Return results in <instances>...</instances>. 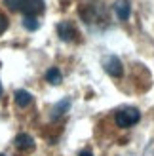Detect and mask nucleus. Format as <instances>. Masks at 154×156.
Here are the masks:
<instances>
[{"label": "nucleus", "mask_w": 154, "mask_h": 156, "mask_svg": "<svg viewBox=\"0 0 154 156\" xmlns=\"http://www.w3.org/2000/svg\"><path fill=\"white\" fill-rule=\"evenodd\" d=\"M4 4L13 12H21L23 17L25 15L36 17L44 12V0H4Z\"/></svg>", "instance_id": "nucleus-1"}, {"label": "nucleus", "mask_w": 154, "mask_h": 156, "mask_svg": "<svg viewBox=\"0 0 154 156\" xmlns=\"http://www.w3.org/2000/svg\"><path fill=\"white\" fill-rule=\"evenodd\" d=\"M139 120H141V112L137 111V108H133V107L120 108V111L114 114V122H116V126L118 128H124V129L135 126Z\"/></svg>", "instance_id": "nucleus-2"}, {"label": "nucleus", "mask_w": 154, "mask_h": 156, "mask_svg": "<svg viewBox=\"0 0 154 156\" xmlns=\"http://www.w3.org/2000/svg\"><path fill=\"white\" fill-rule=\"evenodd\" d=\"M78 12H80V17L86 21V23H95L97 19L105 17V12H103L101 4H88V6L80 8Z\"/></svg>", "instance_id": "nucleus-3"}, {"label": "nucleus", "mask_w": 154, "mask_h": 156, "mask_svg": "<svg viewBox=\"0 0 154 156\" xmlns=\"http://www.w3.org/2000/svg\"><path fill=\"white\" fill-rule=\"evenodd\" d=\"M103 67H105V71L109 73L112 78H120L122 74H124V67H122V61H120L116 55H109V57H105Z\"/></svg>", "instance_id": "nucleus-4"}, {"label": "nucleus", "mask_w": 154, "mask_h": 156, "mask_svg": "<svg viewBox=\"0 0 154 156\" xmlns=\"http://www.w3.org/2000/svg\"><path fill=\"white\" fill-rule=\"evenodd\" d=\"M57 34H59L61 40L72 42V40H76V36H78V30H76V27L72 25L71 21H63V23L57 25Z\"/></svg>", "instance_id": "nucleus-5"}, {"label": "nucleus", "mask_w": 154, "mask_h": 156, "mask_svg": "<svg viewBox=\"0 0 154 156\" xmlns=\"http://www.w3.org/2000/svg\"><path fill=\"white\" fill-rule=\"evenodd\" d=\"M13 145H15V149H17V151H21V152H29V151L34 149V139L30 137L29 133H19L17 137H15Z\"/></svg>", "instance_id": "nucleus-6"}, {"label": "nucleus", "mask_w": 154, "mask_h": 156, "mask_svg": "<svg viewBox=\"0 0 154 156\" xmlns=\"http://www.w3.org/2000/svg\"><path fill=\"white\" fill-rule=\"evenodd\" d=\"M114 12H116L120 21H128L131 15V2L129 0H116L114 2Z\"/></svg>", "instance_id": "nucleus-7"}, {"label": "nucleus", "mask_w": 154, "mask_h": 156, "mask_svg": "<svg viewBox=\"0 0 154 156\" xmlns=\"http://www.w3.org/2000/svg\"><path fill=\"white\" fill-rule=\"evenodd\" d=\"M68 107H71V99H61L59 103H55L51 107V120H59L68 111Z\"/></svg>", "instance_id": "nucleus-8"}, {"label": "nucleus", "mask_w": 154, "mask_h": 156, "mask_svg": "<svg viewBox=\"0 0 154 156\" xmlns=\"http://www.w3.org/2000/svg\"><path fill=\"white\" fill-rule=\"evenodd\" d=\"M30 101H33V95H30L27 90H17V91H15V103H17L19 107L30 105Z\"/></svg>", "instance_id": "nucleus-9"}, {"label": "nucleus", "mask_w": 154, "mask_h": 156, "mask_svg": "<svg viewBox=\"0 0 154 156\" xmlns=\"http://www.w3.org/2000/svg\"><path fill=\"white\" fill-rule=\"evenodd\" d=\"M61 80H63V74H61V71H59L57 67H51L50 71L46 73V82L57 86V84H61Z\"/></svg>", "instance_id": "nucleus-10"}, {"label": "nucleus", "mask_w": 154, "mask_h": 156, "mask_svg": "<svg viewBox=\"0 0 154 156\" xmlns=\"http://www.w3.org/2000/svg\"><path fill=\"white\" fill-rule=\"evenodd\" d=\"M23 27H25L27 30H36V29H38V21H36V17L25 15V17H23Z\"/></svg>", "instance_id": "nucleus-11"}, {"label": "nucleus", "mask_w": 154, "mask_h": 156, "mask_svg": "<svg viewBox=\"0 0 154 156\" xmlns=\"http://www.w3.org/2000/svg\"><path fill=\"white\" fill-rule=\"evenodd\" d=\"M6 29H8V17H6L2 12H0V34H2Z\"/></svg>", "instance_id": "nucleus-12"}, {"label": "nucleus", "mask_w": 154, "mask_h": 156, "mask_svg": "<svg viewBox=\"0 0 154 156\" xmlns=\"http://www.w3.org/2000/svg\"><path fill=\"white\" fill-rule=\"evenodd\" d=\"M143 156H154V141L147 147V151H145V154Z\"/></svg>", "instance_id": "nucleus-13"}, {"label": "nucleus", "mask_w": 154, "mask_h": 156, "mask_svg": "<svg viewBox=\"0 0 154 156\" xmlns=\"http://www.w3.org/2000/svg\"><path fill=\"white\" fill-rule=\"evenodd\" d=\"M78 156H93V152H91L89 149H84V151H82V152H80Z\"/></svg>", "instance_id": "nucleus-14"}, {"label": "nucleus", "mask_w": 154, "mask_h": 156, "mask_svg": "<svg viewBox=\"0 0 154 156\" xmlns=\"http://www.w3.org/2000/svg\"><path fill=\"white\" fill-rule=\"evenodd\" d=\"M0 97H2V82H0Z\"/></svg>", "instance_id": "nucleus-15"}, {"label": "nucleus", "mask_w": 154, "mask_h": 156, "mask_svg": "<svg viewBox=\"0 0 154 156\" xmlns=\"http://www.w3.org/2000/svg\"><path fill=\"white\" fill-rule=\"evenodd\" d=\"M0 156H4V154H0Z\"/></svg>", "instance_id": "nucleus-16"}]
</instances>
